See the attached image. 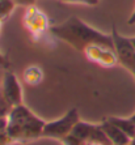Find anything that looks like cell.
Returning <instances> with one entry per match:
<instances>
[{
  "instance_id": "1",
  "label": "cell",
  "mask_w": 135,
  "mask_h": 145,
  "mask_svg": "<svg viewBox=\"0 0 135 145\" xmlns=\"http://www.w3.org/2000/svg\"><path fill=\"white\" fill-rule=\"evenodd\" d=\"M50 33L57 39L70 44L75 50L83 51L91 44H100L114 50L113 37L96 30L78 17H70L62 24L50 26Z\"/></svg>"
},
{
  "instance_id": "2",
  "label": "cell",
  "mask_w": 135,
  "mask_h": 145,
  "mask_svg": "<svg viewBox=\"0 0 135 145\" xmlns=\"http://www.w3.org/2000/svg\"><path fill=\"white\" fill-rule=\"evenodd\" d=\"M43 120L37 118L24 105L12 107L7 119V131L11 137L30 138L42 135L45 128Z\"/></svg>"
},
{
  "instance_id": "3",
  "label": "cell",
  "mask_w": 135,
  "mask_h": 145,
  "mask_svg": "<svg viewBox=\"0 0 135 145\" xmlns=\"http://www.w3.org/2000/svg\"><path fill=\"white\" fill-rule=\"evenodd\" d=\"M78 123H79L78 108H71L61 119L46 123L42 135L47 136V137H67V135L71 133L74 127Z\"/></svg>"
},
{
  "instance_id": "4",
  "label": "cell",
  "mask_w": 135,
  "mask_h": 145,
  "mask_svg": "<svg viewBox=\"0 0 135 145\" xmlns=\"http://www.w3.org/2000/svg\"><path fill=\"white\" fill-rule=\"evenodd\" d=\"M111 37H113V42H114V51L117 54V57H118V63L131 72L135 67V48L130 38L121 35L117 31L114 25H113Z\"/></svg>"
},
{
  "instance_id": "5",
  "label": "cell",
  "mask_w": 135,
  "mask_h": 145,
  "mask_svg": "<svg viewBox=\"0 0 135 145\" xmlns=\"http://www.w3.org/2000/svg\"><path fill=\"white\" fill-rule=\"evenodd\" d=\"M24 24L36 38L42 35L46 30H50L47 16L36 5L26 8L24 14Z\"/></svg>"
},
{
  "instance_id": "6",
  "label": "cell",
  "mask_w": 135,
  "mask_h": 145,
  "mask_svg": "<svg viewBox=\"0 0 135 145\" xmlns=\"http://www.w3.org/2000/svg\"><path fill=\"white\" fill-rule=\"evenodd\" d=\"M1 95L12 107L22 105V90L21 85L17 80L16 74L8 72L4 76L3 85H1Z\"/></svg>"
},
{
  "instance_id": "7",
  "label": "cell",
  "mask_w": 135,
  "mask_h": 145,
  "mask_svg": "<svg viewBox=\"0 0 135 145\" xmlns=\"http://www.w3.org/2000/svg\"><path fill=\"white\" fill-rule=\"evenodd\" d=\"M42 77H43L42 69L37 65H30L24 72V80L29 85H38L42 81Z\"/></svg>"
},
{
  "instance_id": "8",
  "label": "cell",
  "mask_w": 135,
  "mask_h": 145,
  "mask_svg": "<svg viewBox=\"0 0 135 145\" xmlns=\"http://www.w3.org/2000/svg\"><path fill=\"white\" fill-rule=\"evenodd\" d=\"M105 48H106L105 46H100V44H91V46H88V47L84 50V54H85V56H87L91 61L97 63V64H98L102 51H104Z\"/></svg>"
},
{
  "instance_id": "9",
  "label": "cell",
  "mask_w": 135,
  "mask_h": 145,
  "mask_svg": "<svg viewBox=\"0 0 135 145\" xmlns=\"http://www.w3.org/2000/svg\"><path fill=\"white\" fill-rule=\"evenodd\" d=\"M13 0H0V21H4L11 16V13L14 9Z\"/></svg>"
},
{
  "instance_id": "10",
  "label": "cell",
  "mask_w": 135,
  "mask_h": 145,
  "mask_svg": "<svg viewBox=\"0 0 135 145\" xmlns=\"http://www.w3.org/2000/svg\"><path fill=\"white\" fill-rule=\"evenodd\" d=\"M62 3H67V4H83V5H91L95 7L100 3V0H61Z\"/></svg>"
},
{
  "instance_id": "11",
  "label": "cell",
  "mask_w": 135,
  "mask_h": 145,
  "mask_svg": "<svg viewBox=\"0 0 135 145\" xmlns=\"http://www.w3.org/2000/svg\"><path fill=\"white\" fill-rule=\"evenodd\" d=\"M16 5H21V7H32L36 4L37 0H13Z\"/></svg>"
},
{
  "instance_id": "12",
  "label": "cell",
  "mask_w": 135,
  "mask_h": 145,
  "mask_svg": "<svg viewBox=\"0 0 135 145\" xmlns=\"http://www.w3.org/2000/svg\"><path fill=\"white\" fill-rule=\"evenodd\" d=\"M0 68H9V60L1 52H0Z\"/></svg>"
},
{
  "instance_id": "13",
  "label": "cell",
  "mask_w": 135,
  "mask_h": 145,
  "mask_svg": "<svg viewBox=\"0 0 135 145\" xmlns=\"http://www.w3.org/2000/svg\"><path fill=\"white\" fill-rule=\"evenodd\" d=\"M127 24H128V25H134V24H135V8H134V10H132L131 16L128 17V20H127Z\"/></svg>"
},
{
  "instance_id": "14",
  "label": "cell",
  "mask_w": 135,
  "mask_h": 145,
  "mask_svg": "<svg viewBox=\"0 0 135 145\" xmlns=\"http://www.w3.org/2000/svg\"><path fill=\"white\" fill-rule=\"evenodd\" d=\"M130 40H131V43H132V46H134V48H135V37L130 38Z\"/></svg>"
},
{
  "instance_id": "15",
  "label": "cell",
  "mask_w": 135,
  "mask_h": 145,
  "mask_svg": "<svg viewBox=\"0 0 135 145\" xmlns=\"http://www.w3.org/2000/svg\"><path fill=\"white\" fill-rule=\"evenodd\" d=\"M131 73L134 74V77H135V67H134V69H132V71H131Z\"/></svg>"
},
{
  "instance_id": "16",
  "label": "cell",
  "mask_w": 135,
  "mask_h": 145,
  "mask_svg": "<svg viewBox=\"0 0 135 145\" xmlns=\"http://www.w3.org/2000/svg\"><path fill=\"white\" fill-rule=\"evenodd\" d=\"M0 26H1V21H0Z\"/></svg>"
}]
</instances>
